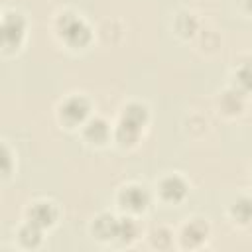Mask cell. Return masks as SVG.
Returning a JSON list of instances; mask_svg holds the SVG:
<instances>
[{
	"instance_id": "6",
	"label": "cell",
	"mask_w": 252,
	"mask_h": 252,
	"mask_svg": "<svg viewBox=\"0 0 252 252\" xmlns=\"http://www.w3.org/2000/svg\"><path fill=\"white\" fill-rule=\"evenodd\" d=\"M28 215H30V222H33L41 228L53 224V220H55V209L51 203H35Z\"/></svg>"
},
{
	"instance_id": "9",
	"label": "cell",
	"mask_w": 252,
	"mask_h": 252,
	"mask_svg": "<svg viewBox=\"0 0 252 252\" xmlns=\"http://www.w3.org/2000/svg\"><path fill=\"white\" fill-rule=\"evenodd\" d=\"M85 136H87L91 142H96V144L104 142V140L108 138V126H106V122H104L102 118L91 120V122L87 124V128H85Z\"/></svg>"
},
{
	"instance_id": "7",
	"label": "cell",
	"mask_w": 252,
	"mask_h": 252,
	"mask_svg": "<svg viewBox=\"0 0 252 252\" xmlns=\"http://www.w3.org/2000/svg\"><path fill=\"white\" fill-rule=\"evenodd\" d=\"M116 228H118V220L112 215H100L94 224H93V232L100 238V240H108V238H116Z\"/></svg>"
},
{
	"instance_id": "16",
	"label": "cell",
	"mask_w": 252,
	"mask_h": 252,
	"mask_svg": "<svg viewBox=\"0 0 252 252\" xmlns=\"http://www.w3.org/2000/svg\"><path fill=\"white\" fill-rule=\"evenodd\" d=\"M177 30L183 33V35H191L193 30H195V20L187 14H181V18L177 20Z\"/></svg>"
},
{
	"instance_id": "14",
	"label": "cell",
	"mask_w": 252,
	"mask_h": 252,
	"mask_svg": "<svg viewBox=\"0 0 252 252\" xmlns=\"http://www.w3.org/2000/svg\"><path fill=\"white\" fill-rule=\"evenodd\" d=\"M232 217L238 222H250L252 220V201L250 199H238L232 205Z\"/></svg>"
},
{
	"instance_id": "12",
	"label": "cell",
	"mask_w": 252,
	"mask_h": 252,
	"mask_svg": "<svg viewBox=\"0 0 252 252\" xmlns=\"http://www.w3.org/2000/svg\"><path fill=\"white\" fill-rule=\"evenodd\" d=\"M138 234V226L132 219H122L118 220V228H116V238L122 240V242H130L134 240Z\"/></svg>"
},
{
	"instance_id": "3",
	"label": "cell",
	"mask_w": 252,
	"mask_h": 252,
	"mask_svg": "<svg viewBox=\"0 0 252 252\" xmlns=\"http://www.w3.org/2000/svg\"><path fill=\"white\" fill-rule=\"evenodd\" d=\"M120 203L124 209H130L134 213H140L148 207L150 203V197H148V191L144 187H138V185H130L126 189H122L120 193Z\"/></svg>"
},
{
	"instance_id": "15",
	"label": "cell",
	"mask_w": 252,
	"mask_h": 252,
	"mask_svg": "<svg viewBox=\"0 0 252 252\" xmlns=\"http://www.w3.org/2000/svg\"><path fill=\"white\" fill-rule=\"evenodd\" d=\"M236 83H238L242 89H246V91L252 89V61H246V63L236 71Z\"/></svg>"
},
{
	"instance_id": "8",
	"label": "cell",
	"mask_w": 252,
	"mask_h": 252,
	"mask_svg": "<svg viewBox=\"0 0 252 252\" xmlns=\"http://www.w3.org/2000/svg\"><path fill=\"white\" fill-rule=\"evenodd\" d=\"M207 238V224L201 220H193L183 228V244L197 246Z\"/></svg>"
},
{
	"instance_id": "4",
	"label": "cell",
	"mask_w": 252,
	"mask_h": 252,
	"mask_svg": "<svg viewBox=\"0 0 252 252\" xmlns=\"http://www.w3.org/2000/svg\"><path fill=\"white\" fill-rule=\"evenodd\" d=\"M87 114H89V102H87L83 96H73V98H69V100L61 106V116H63L65 122H69V124L83 122Z\"/></svg>"
},
{
	"instance_id": "10",
	"label": "cell",
	"mask_w": 252,
	"mask_h": 252,
	"mask_svg": "<svg viewBox=\"0 0 252 252\" xmlns=\"http://www.w3.org/2000/svg\"><path fill=\"white\" fill-rule=\"evenodd\" d=\"M140 130H142V128H138V126H134V124H130V122H126V120H122V122L118 124V130H116V140H118L122 146H132V144L136 142Z\"/></svg>"
},
{
	"instance_id": "13",
	"label": "cell",
	"mask_w": 252,
	"mask_h": 252,
	"mask_svg": "<svg viewBox=\"0 0 252 252\" xmlns=\"http://www.w3.org/2000/svg\"><path fill=\"white\" fill-rule=\"evenodd\" d=\"M20 240L26 244V246H37L39 240H41V226L33 224V222H28L22 230H20Z\"/></svg>"
},
{
	"instance_id": "17",
	"label": "cell",
	"mask_w": 252,
	"mask_h": 252,
	"mask_svg": "<svg viewBox=\"0 0 252 252\" xmlns=\"http://www.w3.org/2000/svg\"><path fill=\"white\" fill-rule=\"evenodd\" d=\"M169 232L167 230H163V228H159V230H154V234H152V242L158 246V248H165L167 244H169Z\"/></svg>"
},
{
	"instance_id": "5",
	"label": "cell",
	"mask_w": 252,
	"mask_h": 252,
	"mask_svg": "<svg viewBox=\"0 0 252 252\" xmlns=\"http://www.w3.org/2000/svg\"><path fill=\"white\" fill-rule=\"evenodd\" d=\"M159 189H161L163 199L173 201V203H175V201H181V199L185 197V193H187V185H185V181H183L181 177H177V175L165 177V179L161 181Z\"/></svg>"
},
{
	"instance_id": "2",
	"label": "cell",
	"mask_w": 252,
	"mask_h": 252,
	"mask_svg": "<svg viewBox=\"0 0 252 252\" xmlns=\"http://www.w3.org/2000/svg\"><path fill=\"white\" fill-rule=\"evenodd\" d=\"M24 18L20 14H6L4 22H2V39H4V47H16L20 45L22 37H24Z\"/></svg>"
},
{
	"instance_id": "18",
	"label": "cell",
	"mask_w": 252,
	"mask_h": 252,
	"mask_svg": "<svg viewBox=\"0 0 252 252\" xmlns=\"http://www.w3.org/2000/svg\"><path fill=\"white\" fill-rule=\"evenodd\" d=\"M2 150H4V173H8V169H10V154H8V148L6 146Z\"/></svg>"
},
{
	"instance_id": "1",
	"label": "cell",
	"mask_w": 252,
	"mask_h": 252,
	"mask_svg": "<svg viewBox=\"0 0 252 252\" xmlns=\"http://www.w3.org/2000/svg\"><path fill=\"white\" fill-rule=\"evenodd\" d=\"M59 32L65 37V41L73 47H83L91 41L89 26L81 18H75L73 14H63L59 18Z\"/></svg>"
},
{
	"instance_id": "11",
	"label": "cell",
	"mask_w": 252,
	"mask_h": 252,
	"mask_svg": "<svg viewBox=\"0 0 252 252\" xmlns=\"http://www.w3.org/2000/svg\"><path fill=\"white\" fill-rule=\"evenodd\" d=\"M122 120L130 122V124H134V126H138V128H142V126L146 124V120H148V110H146V106H142V104H130V106H126Z\"/></svg>"
}]
</instances>
